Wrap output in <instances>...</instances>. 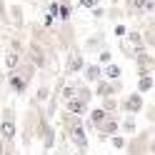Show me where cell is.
Masks as SVG:
<instances>
[{"label":"cell","instance_id":"6da1fadb","mask_svg":"<svg viewBox=\"0 0 155 155\" xmlns=\"http://www.w3.org/2000/svg\"><path fill=\"white\" fill-rule=\"evenodd\" d=\"M43 105L40 103H35L30 98V103H28V108L23 113V145L25 148H30L33 140H35V133H38V125H40L43 120Z\"/></svg>","mask_w":155,"mask_h":155},{"label":"cell","instance_id":"7a4b0ae2","mask_svg":"<svg viewBox=\"0 0 155 155\" xmlns=\"http://www.w3.org/2000/svg\"><path fill=\"white\" fill-rule=\"evenodd\" d=\"M50 50H58V48H45L43 43L33 40V38L25 43V58L38 68V70H43V73L48 70V53Z\"/></svg>","mask_w":155,"mask_h":155},{"label":"cell","instance_id":"3957f363","mask_svg":"<svg viewBox=\"0 0 155 155\" xmlns=\"http://www.w3.org/2000/svg\"><path fill=\"white\" fill-rule=\"evenodd\" d=\"M150 128L148 130H138L135 135L128 138V148H125V155H150Z\"/></svg>","mask_w":155,"mask_h":155},{"label":"cell","instance_id":"277c9868","mask_svg":"<svg viewBox=\"0 0 155 155\" xmlns=\"http://www.w3.org/2000/svg\"><path fill=\"white\" fill-rule=\"evenodd\" d=\"M53 35H55V45H58V50H65V53H68V50H73V48H78L73 23H60V28H55Z\"/></svg>","mask_w":155,"mask_h":155},{"label":"cell","instance_id":"5b68a950","mask_svg":"<svg viewBox=\"0 0 155 155\" xmlns=\"http://www.w3.org/2000/svg\"><path fill=\"white\" fill-rule=\"evenodd\" d=\"M65 138L75 145L78 155H88V148H90V140H88V128H85V120L80 125H75V128L65 130Z\"/></svg>","mask_w":155,"mask_h":155},{"label":"cell","instance_id":"8992f818","mask_svg":"<svg viewBox=\"0 0 155 155\" xmlns=\"http://www.w3.org/2000/svg\"><path fill=\"white\" fill-rule=\"evenodd\" d=\"M35 140H40V145H43V150H48L50 153L53 148H55V143H58V130L53 128V123L43 115V120H40V125H38V133H35Z\"/></svg>","mask_w":155,"mask_h":155},{"label":"cell","instance_id":"52a82bcc","mask_svg":"<svg viewBox=\"0 0 155 155\" xmlns=\"http://www.w3.org/2000/svg\"><path fill=\"white\" fill-rule=\"evenodd\" d=\"M88 65L85 63V53L80 50V45L73 48V50H68L65 53V65H63V73L70 78V75H78V73H83V68Z\"/></svg>","mask_w":155,"mask_h":155},{"label":"cell","instance_id":"ba28073f","mask_svg":"<svg viewBox=\"0 0 155 155\" xmlns=\"http://www.w3.org/2000/svg\"><path fill=\"white\" fill-rule=\"evenodd\" d=\"M120 110L123 115H140L145 110V95H140L138 90H133L128 95H123V100H120Z\"/></svg>","mask_w":155,"mask_h":155},{"label":"cell","instance_id":"9c48e42d","mask_svg":"<svg viewBox=\"0 0 155 155\" xmlns=\"http://www.w3.org/2000/svg\"><path fill=\"white\" fill-rule=\"evenodd\" d=\"M120 90H123V80H98L95 83V88H93V93H95V98H118L120 95Z\"/></svg>","mask_w":155,"mask_h":155},{"label":"cell","instance_id":"30bf717a","mask_svg":"<svg viewBox=\"0 0 155 155\" xmlns=\"http://www.w3.org/2000/svg\"><path fill=\"white\" fill-rule=\"evenodd\" d=\"M135 73H138V78H143V75H155V55L145 48V50H140L138 53V58H135Z\"/></svg>","mask_w":155,"mask_h":155},{"label":"cell","instance_id":"8fae6325","mask_svg":"<svg viewBox=\"0 0 155 155\" xmlns=\"http://www.w3.org/2000/svg\"><path fill=\"white\" fill-rule=\"evenodd\" d=\"M95 130H98V138L100 140H110L113 135L120 133V115H108Z\"/></svg>","mask_w":155,"mask_h":155},{"label":"cell","instance_id":"7c38bea8","mask_svg":"<svg viewBox=\"0 0 155 155\" xmlns=\"http://www.w3.org/2000/svg\"><path fill=\"white\" fill-rule=\"evenodd\" d=\"M105 40H108L105 33H103V30H95V33H90V35L83 40L80 50H83V53H100L103 48H108V45H105Z\"/></svg>","mask_w":155,"mask_h":155},{"label":"cell","instance_id":"4fadbf2b","mask_svg":"<svg viewBox=\"0 0 155 155\" xmlns=\"http://www.w3.org/2000/svg\"><path fill=\"white\" fill-rule=\"evenodd\" d=\"M5 83H8V88H10L18 98H23V95L28 93V88H30V85H28L18 73H8V75H5Z\"/></svg>","mask_w":155,"mask_h":155},{"label":"cell","instance_id":"5bb4252c","mask_svg":"<svg viewBox=\"0 0 155 155\" xmlns=\"http://www.w3.org/2000/svg\"><path fill=\"white\" fill-rule=\"evenodd\" d=\"M83 80L88 83V85H95L98 80H103V65L98 63H88L83 68Z\"/></svg>","mask_w":155,"mask_h":155},{"label":"cell","instance_id":"9a60e30c","mask_svg":"<svg viewBox=\"0 0 155 155\" xmlns=\"http://www.w3.org/2000/svg\"><path fill=\"white\" fill-rule=\"evenodd\" d=\"M63 105H65V113L78 115V118H85V115L90 113V105L83 103L80 98H73V100H68V103H63Z\"/></svg>","mask_w":155,"mask_h":155},{"label":"cell","instance_id":"2e32d148","mask_svg":"<svg viewBox=\"0 0 155 155\" xmlns=\"http://www.w3.org/2000/svg\"><path fill=\"white\" fill-rule=\"evenodd\" d=\"M18 120H0V138L5 143H15L18 138Z\"/></svg>","mask_w":155,"mask_h":155},{"label":"cell","instance_id":"e0dca14e","mask_svg":"<svg viewBox=\"0 0 155 155\" xmlns=\"http://www.w3.org/2000/svg\"><path fill=\"white\" fill-rule=\"evenodd\" d=\"M8 15H10V23H13L15 30H23L25 28V10H23L20 3H15V5L8 8Z\"/></svg>","mask_w":155,"mask_h":155},{"label":"cell","instance_id":"ac0fdd59","mask_svg":"<svg viewBox=\"0 0 155 155\" xmlns=\"http://www.w3.org/2000/svg\"><path fill=\"white\" fill-rule=\"evenodd\" d=\"M13 73H18V75H20L28 85H30V83H33V78H35V73H38V68H35L30 60H28V58H23V60H20V65H18Z\"/></svg>","mask_w":155,"mask_h":155},{"label":"cell","instance_id":"d6986e66","mask_svg":"<svg viewBox=\"0 0 155 155\" xmlns=\"http://www.w3.org/2000/svg\"><path fill=\"white\" fill-rule=\"evenodd\" d=\"M23 53L20 50H13V48H8V50H5V55H3V65H5V70L8 73H13L15 70V68L18 65H20V60H23Z\"/></svg>","mask_w":155,"mask_h":155},{"label":"cell","instance_id":"ffe728a7","mask_svg":"<svg viewBox=\"0 0 155 155\" xmlns=\"http://www.w3.org/2000/svg\"><path fill=\"white\" fill-rule=\"evenodd\" d=\"M145 3L148 0H123V10H125V15L140 18V15H145Z\"/></svg>","mask_w":155,"mask_h":155},{"label":"cell","instance_id":"44dd1931","mask_svg":"<svg viewBox=\"0 0 155 155\" xmlns=\"http://www.w3.org/2000/svg\"><path fill=\"white\" fill-rule=\"evenodd\" d=\"M120 133L123 135H135L138 133V118H135V115H123L120 118Z\"/></svg>","mask_w":155,"mask_h":155},{"label":"cell","instance_id":"7402d4cb","mask_svg":"<svg viewBox=\"0 0 155 155\" xmlns=\"http://www.w3.org/2000/svg\"><path fill=\"white\" fill-rule=\"evenodd\" d=\"M75 83H78V88H75V98H80L83 103H88V105H90V100L95 98L93 88H90V85L85 83V80H83V83H80V80H75Z\"/></svg>","mask_w":155,"mask_h":155},{"label":"cell","instance_id":"603a6c76","mask_svg":"<svg viewBox=\"0 0 155 155\" xmlns=\"http://www.w3.org/2000/svg\"><path fill=\"white\" fill-rule=\"evenodd\" d=\"M50 95H53V88L48 83H40V85H38V90H35V95H33V100L40 103V105H45L48 100H50Z\"/></svg>","mask_w":155,"mask_h":155},{"label":"cell","instance_id":"cb8c5ba5","mask_svg":"<svg viewBox=\"0 0 155 155\" xmlns=\"http://www.w3.org/2000/svg\"><path fill=\"white\" fill-rule=\"evenodd\" d=\"M103 78L105 80H123V68L118 63H110L103 68Z\"/></svg>","mask_w":155,"mask_h":155},{"label":"cell","instance_id":"d4e9b609","mask_svg":"<svg viewBox=\"0 0 155 155\" xmlns=\"http://www.w3.org/2000/svg\"><path fill=\"white\" fill-rule=\"evenodd\" d=\"M118 50H120L125 58H128V60H135V58H138V53H140V50H145V48H140V50H138V48H133V45L123 38V40H118Z\"/></svg>","mask_w":155,"mask_h":155},{"label":"cell","instance_id":"484cf974","mask_svg":"<svg viewBox=\"0 0 155 155\" xmlns=\"http://www.w3.org/2000/svg\"><path fill=\"white\" fill-rule=\"evenodd\" d=\"M58 3H60L58 23H70V18H73V3H70V0H58Z\"/></svg>","mask_w":155,"mask_h":155},{"label":"cell","instance_id":"4316f807","mask_svg":"<svg viewBox=\"0 0 155 155\" xmlns=\"http://www.w3.org/2000/svg\"><path fill=\"white\" fill-rule=\"evenodd\" d=\"M150 90H155V75H143V78H138V93L145 95V93H150Z\"/></svg>","mask_w":155,"mask_h":155},{"label":"cell","instance_id":"83f0119b","mask_svg":"<svg viewBox=\"0 0 155 155\" xmlns=\"http://www.w3.org/2000/svg\"><path fill=\"white\" fill-rule=\"evenodd\" d=\"M100 108L108 113V115H118L120 113V100L118 98H103L100 100Z\"/></svg>","mask_w":155,"mask_h":155},{"label":"cell","instance_id":"f1b7e54d","mask_svg":"<svg viewBox=\"0 0 155 155\" xmlns=\"http://www.w3.org/2000/svg\"><path fill=\"white\" fill-rule=\"evenodd\" d=\"M125 40H128L133 48H138V50H140V48H148V45H145V40H143V33H140V30H128Z\"/></svg>","mask_w":155,"mask_h":155},{"label":"cell","instance_id":"f546056e","mask_svg":"<svg viewBox=\"0 0 155 155\" xmlns=\"http://www.w3.org/2000/svg\"><path fill=\"white\" fill-rule=\"evenodd\" d=\"M110 145H113L115 150H125V148H128V138H125L123 133H118V135H113V138H110Z\"/></svg>","mask_w":155,"mask_h":155},{"label":"cell","instance_id":"4dcf8cb0","mask_svg":"<svg viewBox=\"0 0 155 155\" xmlns=\"http://www.w3.org/2000/svg\"><path fill=\"white\" fill-rule=\"evenodd\" d=\"M123 8H118V5H113V8H108V15H105V18H108V20L115 25V23H120V18H123Z\"/></svg>","mask_w":155,"mask_h":155},{"label":"cell","instance_id":"1f68e13d","mask_svg":"<svg viewBox=\"0 0 155 155\" xmlns=\"http://www.w3.org/2000/svg\"><path fill=\"white\" fill-rule=\"evenodd\" d=\"M113 63V50H110V48H103V50L98 53V65H110Z\"/></svg>","mask_w":155,"mask_h":155},{"label":"cell","instance_id":"d6a6232c","mask_svg":"<svg viewBox=\"0 0 155 155\" xmlns=\"http://www.w3.org/2000/svg\"><path fill=\"white\" fill-rule=\"evenodd\" d=\"M55 23H58V20H55V18H53L50 13H43V18H40V25L45 28V30H55Z\"/></svg>","mask_w":155,"mask_h":155},{"label":"cell","instance_id":"836d02e7","mask_svg":"<svg viewBox=\"0 0 155 155\" xmlns=\"http://www.w3.org/2000/svg\"><path fill=\"white\" fill-rule=\"evenodd\" d=\"M113 35L118 38V40H123V38L128 35V25H125V23H115L113 25Z\"/></svg>","mask_w":155,"mask_h":155},{"label":"cell","instance_id":"e575fe53","mask_svg":"<svg viewBox=\"0 0 155 155\" xmlns=\"http://www.w3.org/2000/svg\"><path fill=\"white\" fill-rule=\"evenodd\" d=\"M43 13H50L55 20H58V13H60V3H58V0H50V3L45 5V10H43Z\"/></svg>","mask_w":155,"mask_h":155},{"label":"cell","instance_id":"d590c367","mask_svg":"<svg viewBox=\"0 0 155 155\" xmlns=\"http://www.w3.org/2000/svg\"><path fill=\"white\" fill-rule=\"evenodd\" d=\"M103 0H78V5L83 8V10H93V8H98Z\"/></svg>","mask_w":155,"mask_h":155},{"label":"cell","instance_id":"8d00e7d4","mask_svg":"<svg viewBox=\"0 0 155 155\" xmlns=\"http://www.w3.org/2000/svg\"><path fill=\"white\" fill-rule=\"evenodd\" d=\"M0 23H10V15H8V5H5V0H0Z\"/></svg>","mask_w":155,"mask_h":155},{"label":"cell","instance_id":"74e56055","mask_svg":"<svg viewBox=\"0 0 155 155\" xmlns=\"http://www.w3.org/2000/svg\"><path fill=\"white\" fill-rule=\"evenodd\" d=\"M90 15L95 18V20H103V18H105V15H108V10H105V8H103V5H98V8H93V10H90Z\"/></svg>","mask_w":155,"mask_h":155},{"label":"cell","instance_id":"f35d334b","mask_svg":"<svg viewBox=\"0 0 155 155\" xmlns=\"http://www.w3.org/2000/svg\"><path fill=\"white\" fill-rule=\"evenodd\" d=\"M8 145H10V143H5L3 138H0V155H5V150H8Z\"/></svg>","mask_w":155,"mask_h":155},{"label":"cell","instance_id":"ab89813d","mask_svg":"<svg viewBox=\"0 0 155 155\" xmlns=\"http://www.w3.org/2000/svg\"><path fill=\"white\" fill-rule=\"evenodd\" d=\"M150 155H155V138L150 140Z\"/></svg>","mask_w":155,"mask_h":155},{"label":"cell","instance_id":"60d3db41","mask_svg":"<svg viewBox=\"0 0 155 155\" xmlns=\"http://www.w3.org/2000/svg\"><path fill=\"white\" fill-rule=\"evenodd\" d=\"M55 155H73V153H68V150H60V153H55Z\"/></svg>","mask_w":155,"mask_h":155},{"label":"cell","instance_id":"b9f144b4","mask_svg":"<svg viewBox=\"0 0 155 155\" xmlns=\"http://www.w3.org/2000/svg\"><path fill=\"white\" fill-rule=\"evenodd\" d=\"M18 3H20V5H23V3H33V0H18Z\"/></svg>","mask_w":155,"mask_h":155},{"label":"cell","instance_id":"7bdbcfd3","mask_svg":"<svg viewBox=\"0 0 155 155\" xmlns=\"http://www.w3.org/2000/svg\"><path fill=\"white\" fill-rule=\"evenodd\" d=\"M0 105H3V90H0Z\"/></svg>","mask_w":155,"mask_h":155},{"label":"cell","instance_id":"ee69618b","mask_svg":"<svg viewBox=\"0 0 155 155\" xmlns=\"http://www.w3.org/2000/svg\"><path fill=\"white\" fill-rule=\"evenodd\" d=\"M0 118H3V108H0Z\"/></svg>","mask_w":155,"mask_h":155},{"label":"cell","instance_id":"f6af8a7d","mask_svg":"<svg viewBox=\"0 0 155 155\" xmlns=\"http://www.w3.org/2000/svg\"><path fill=\"white\" fill-rule=\"evenodd\" d=\"M100 155H110V153H100Z\"/></svg>","mask_w":155,"mask_h":155},{"label":"cell","instance_id":"bcb514c9","mask_svg":"<svg viewBox=\"0 0 155 155\" xmlns=\"http://www.w3.org/2000/svg\"><path fill=\"white\" fill-rule=\"evenodd\" d=\"M0 55H3V50H0Z\"/></svg>","mask_w":155,"mask_h":155},{"label":"cell","instance_id":"7dc6e473","mask_svg":"<svg viewBox=\"0 0 155 155\" xmlns=\"http://www.w3.org/2000/svg\"><path fill=\"white\" fill-rule=\"evenodd\" d=\"M0 80H3V78H0Z\"/></svg>","mask_w":155,"mask_h":155}]
</instances>
